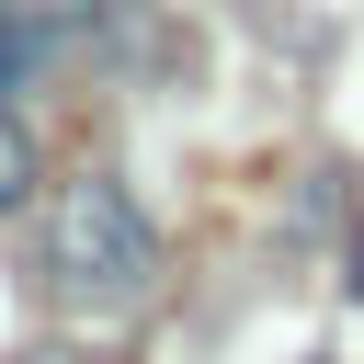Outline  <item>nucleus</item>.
<instances>
[{"label": "nucleus", "mask_w": 364, "mask_h": 364, "mask_svg": "<svg viewBox=\"0 0 364 364\" xmlns=\"http://www.w3.org/2000/svg\"><path fill=\"white\" fill-rule=\"evenodd\" d=\"M148 262H159V239H148V216H136V193H125L114 171L57 182V205H46V273H57L80 307L136 296V284H148Z\"/></svg>", "instance_id": "1"}, {"label": "nucleus", "mask_w": 364, "mask_h": 364, "mask_svg": "<svg viewBox=\"0 0 364 364\" xmlns=\"http://www.w3.org/2000/svg\"><path fill=\"white\" fill-rule=\"evenodd\" d=\"M23 193H34V136H23V125H0V216H11Z\"/></svg>", "instance_id": "2"}, {"label": "nucleus", "mask_w": 364, "mask_h": 364, "mask_svg": "<svg viewBox=\"0 0 364 364\" xmlns=\"http://www.w3.org/2000/svg\"><path fill=\"white\" fill-rule=\"evenodd\" d=\"M23 68H34V34H23V23H11V11H0V91H11V80H23Z\"/></svg>", "instance_id": "3"}]
</instances>
